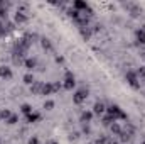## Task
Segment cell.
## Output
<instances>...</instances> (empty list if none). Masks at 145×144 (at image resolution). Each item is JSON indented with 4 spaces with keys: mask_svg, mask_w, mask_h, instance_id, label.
<instances>
[{
    "mask_svg": "<svg viewBox=\"0 0 145 144\" xmlns=\"http://www.w3.org/2000/svg\"><path fill=\"white\" fill-rule=\"evenodd\" d=\"M24 83L32 87V85L36 83V78H34V75H32V73H27V75H24Z\"/></svg>",
    "mask_w": 145,
    "mask_h": 144,
    "instance_id": "4fadbf2b",
    "label": "cell"
},
{
    "mask_svg": "<svg viewBox=\"0 0 145 144\" xmlns=\"http://www.w3.org/2000/svg\"><path fill=\"white\" fill-rule=\"evenodd\" d=\"M135 37H137V42L138 44H145V26H142L140 29H137Z\"/></svg>",
    "mask_w": 145,
    "mask_h": 144,
    "instance_id": "52a82bcc",
    "label": "cell"
},
{
    "mask_svg": "<svg viewBox=\"0 0 145 144\" xmlns=\"http://www.w3.org/2000/svg\"><path fill=\"white\" fill-rule=\"evenodd\" d=\"M20 112L25 114V115H31L34 110H32V105H29V104H22V105H20Z\"/></svg>",
    "mask_w": 145,
    "mask_h": 144,
    "instance_id": "5bb4252c",
    "label": "cell"
},
{
    "mask_svg": "<svg viewBox=\"0 0 145 144\" xmlns=\"http://www.w3.org/2000/svg\"><path fill=\"white\" fill-rule=\"evenodd\" d=\"M0 78H3V80L12 78V70L8 66H0Z\"/></svg>",
    "mask_w": 145,
    "mask_h": 144,
    "instance_id": "9c48e42d",
    "label": "cell"
},
{
    "mask_svg": "<svg viewBox=\"0 0 145 144\" xmlns=\"http://www.w3.org/2000/svg\"><path fill=\"white\" fill-rule=\"evenodd\" d=\"M10 115H12V112H10L8 108H3V110L0 112V117H2V119H5V120H7V119H8Z\"/></svg>",
    "mask_w": 145,
    "mask_h": 144,
    "instance_id": "ffe728a7",
    "label": "cell"
},
{
    "mask_svg": "<svg viewBox=\"0 0 145 144\" xmlns=\"http://www.w3.org/2000/svg\"><path fill=\"white\" fill-rule=\"evenodd\" d=\"M142 144H145V141H144V143H142Z\"/></svg>",
    "mask_w": 145,
    "mask_h": 144,
    "instance_id": "cb8c5ba5",
    "label": "cell"
},
{
    "mask_svg": "<svg viewBox=\"0 0 145 144\" xmlns=\"http://www.w3.org/2000/svg\"><path fill=\"white\" fill-rule=\"evenodd\" d=\"M47 144H57V143H56V141H49Z\"/></svg>",
    "mask_w": 145,
    "mask_h": 144,
    "instance_id": "603a6c76",
    "label": "cell"
},
{
    "mask_svg": "<svg viewBox=\"0 0 145 144\" xmlns=\"http://www.w3.org/2000/svg\"><path fill=\"white\" fill-rule=\"evenodd\" d=\"M14 20H15V24H24V22H27V15L24 12H17L15 17H14Z\"/></svg>",
    "mask_w": 145,
    "mask_h": 144,
    "instance_id": "8fae6325",
    "label": "cell"
},
{
    "mask_svg": "<svg viewBox=\"0 0 145 144\" xmlns=\"http://www.w3.org/2000/svg\"><path fill=\"white\" fill-rule=\"evenodd\" d=\"M52 107H54V102H52V100H46V102H44V108L51 110Z\"/></svg>",
    "mask_w": 145,
    "mask_h": 144,
    "instance_id": "44dd1931",
    "label": "cell"
},
{
    "mask_svg": "<svg viewBox=\"0 0 145 144\" xmlns=\"http://www.w3.org/2000/svg\"><path fill=\"white\" fill-rule=\"evenodd\" d=\"M40 44H42V48H44V49H47V51H51V49H52V46H51L49 39H46V37H44V39H40Z\"/></svg>",
    "mask_w": 145,
    "mask_h": 144,
    "instance_id": "ac0fdd59",
    "label": "cell"
},
{
    "mask_svg": "<svg viewBox=\"0 0 145 144\" xmlns=\"http://www.w3.org/2000/svg\"><path fill=\"white\" fill-rule=\"evenodd\" d=\"M110 129H111V132H113V134H118V136H120V132H121V129H120V126H118L116 122H113V124L110 126Z\"/></svg>",
    "mask_w": 145,
    "mask_h": 144,
    "instance_id": "d6986e66",
    "label": "cell"
},
{
    "mask_svg": "<svg viewBox=\"0 0 145 144\" xmlns=\"http://www.w3.org/2000/svg\"><path fill=\"white\" fill-rule=\"evenodd\" d=\"M106 114H108L110 117H113L115 120H127V114L121 110V108L118 107L116 104H111L106 107Z\"/></svg>",
    "mask_w": 145,
    "mask_h": 144,
    "instance_id": "6da1fadb",
    "label": "cell"
},
{
    "mask_svg": "<svg viewBox=\"0 0 145 144\" xmlns=\"http://www.w3.org/2000/svg\"><path fill=\"white\" fill-rule=\"evenodd\" d=\"M39 119H40V115H39L37 112H32L31 115H27V122H29V124H34V122L39 120Z\"/></svg>",
    "mask_w": 145,
    "mask_h": 144,
    "instance_id": "9a60e30c",
    "label": "cell"
},
{
    "mask_svg": "<svg viewBox=\"0 0 145 144\" xmlns=\"http://www.w3.org/2000/svg\"><path fill=\"white\" fill-rule=\"evenodd\" d=\"M74 87H76V78H74V75H72L71 71H66V76H64V83H63V88L71 92Z\"/></svg>",
    "mask_w": 145,
    "mask_h": 144,
    "instance_id": "5b68a950",
    "label": "cell"
},
{
    "mask_svg": "<svg viewBox=\"0 0 145 144\" xmlns=\"http://www.w3.org/2000/svg\"><path fill=\"white\" fill-rule=\"evenodd\" d=\"M93 110H86V112H83L81 114V122H84V124H89L91 122V119H93Z\"/></svg>",
    "mask_w": 145,
    "mask_h": 144,
    "instance_id": "30bf717a",
    "label": "cell"
},
{
    "mask_svg": "<svg viewBox=\"0 0 145 144\" xmlns=\"http://www.w3.org/2000/svg\"><path fill=\"white\" fill-rule=\"evenodd\" d=\"M61 88V83H42V90H40V95H51L54 92H57Z\"/></svg>",
    "mask_w": 145,
    "mask_h": 144,
    "instance_id": "3957f363",
    "label": "cell"
},
{
    "mask_svg": "<svg viewBox=\"0 0 145 144\" xmlns=\"http://www.w3.org/2000/svg\"><path fill=\"white\" fill-rule=\"evenodd\" d=\"M72 9H74V10H78L79 14H81V10H83V12H86V10L89 12V10H91V9H89V5H88V2H81V0L72 2Z\"/></svg>",
    "mask_w": 145,
    "mask_h": 144,
    "instance_id": "8992f818",
    "label": "cell"
},
{
    "mask_svg": "<svg viewBox=\"0 0 145 144\" xmlns=\"http://www.w3.org/2000/svg\"><path fill=\"white\" fill-rule=\"evenodd\" d=\"M113 122H116V120H115V119H113V117H110V115H106V117H105V119H103V122H101V124H103V126H105V127H110V126H111V124H113Z\"/></svg>",
    "mask_w": 145,
    "mask_h": 144,
    "instance_id": "e0dca14e",
    "label": "cell"
},
{
    "mask_svg": "<svg viewBox=\"0 0 145 144\" xmlns=\"http://www.w3.org/2000/svg\"><path fill=\"white\" fill-rule=\"evenodd\" d=\"M125 80H127V83H128L132 88H138V87H140L137 71H127V75H125Z\"/></svg>",
    "mask_w": 145,
    "mask_h": 144,
    "instance_id": "277c9868",
    "label": "cell"
},
{
    "mask_svg": "<svg viewBox=\"0 0 145 144\" xmlns=\"http://www.w3.org/2000/svg\"><path fill=\"white\" fill-rule=\"evenodd\" d=\"M5 122H7L8 126H15V124L19 122V115H15V114H12V115H10V117H8V119H7Z\"/></svg>",
    "mask_w": 145,
    "mask_h": 144,
    "instance_id": "2e32d148",
    "label": "cell"
},
{
    "mask_svg": "<svg viewBox=\"0 0 145 144\" xmlns=\"http://www.w3.org/2000/svg\"><path fill=\"white\" fill-rule=\"evenodd\" d=\"M29 144H39L37 137H31V139H29Z\"/></svg>",
    "mask_w": 145,
    "mask_h": 144,
    "instance_id": "7402d4cb",
    "label": "cell"
},
{
    "mask_svg": "<svg viewBox=\"0 0 145 144\" xmlns=\"http://www.w3.org/2000/svg\"><path fill=\"white\" fill-rule=\"evenodd\" d=\"M88 88H79V90H76L74 92V95H72V102L76 104V105H79V104H83L86 98H88Z\"/></svg>",
    "mask_w": 145,
    "mask_h": 144,
    "instance_id": "7a4b0ae2",
    "label": "cell"
},
{
    "mask_svg": "<svg viewBox=\"0 0 145 144\" xmlns=\"http://www.w3.org/2000/svg\"><path fill=\"white\" fill-rule=\"evenodd\" d=\"M36 65H37V61L34 59V58H27V59L24 61V66H25L29 71H32V70L36 68Z\"/></svg>",
    "mask_w": 145,
    "mask_h": 144,
    "instance_id": "7c38bea8",
    "label": "cell"
},
{
    "mask_svg": "<svg viewBox=\"0 0 145 144\" xmlns=\"http://www.w3.org/2000/svg\"><path fill=\"white\" fill-rule=\"evenodd\" d=\"M105 112H106V105H105L103 102H96V104H95V107H93V114L101 115V114H105Z\"/></svg>",
    "mask_w": 145,
    "mask_h": 144,
    "instance_id": "ba28073f",
    "label": "cell"
}]
</instances>
